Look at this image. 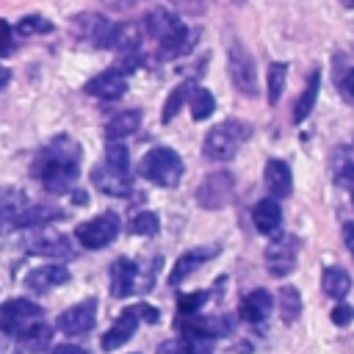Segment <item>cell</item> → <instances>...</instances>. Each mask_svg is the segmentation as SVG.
Listing matches in <instances>:
<instances>
[{
	"mask_svg": "<svg viewBox=\"0 0 354 354\" xmlns=\"http://www.w3.org/2000/svg\"><path fill=\"white\" fill-rule=\"evenodd\" d=\"M138 171H141V177H147L152 185L174 188V185H180V180H183L185 163H183V158H180L174 149H169V147H155V149H149V152L141 158Z\"/></svg>",
	"mask_w": 354,
	"mask_h": 354,
	"instance_id": "obj_5",
	"label": "cell"
},
{
	"mask_svg": "<svg viewBox=\"0 0 354 354\" xmlns=\"http://www.w3.org/2000/svg\"><path fill=\"white\" fill-rule=\"evenodd\" d=\"M80 155H83L80 144L69 133H58L39 149L30 171L47 194L58 196L75 188L80 177Z\"/></svg>",
	"mask_w": 354,
	"mask_h": 354,
	"instance_id": "obj_1",
	"label": "cell"
},
{
	"mask_svg": "<svg viewBox=\"0 0 354 354\" xmlns=\"http://www.w3.org/2000/svg\"><path fill=\"white\" fill-rule=\"evenodd\" d=\"M55 25L47 19V17H41V14H28V17H22L19 22H17V33H22V36H36V33H50Z\"/></svg>",
	"mask_w": 354,
	"mask_h": 354,
	"instance_id": "obj_36",
	"label": "cell"
},
{
	"mask_svg": "<svg viewBox=\"0 0 354 354\" xmlns=\"http://www.w3.org/2000/svg\"><path fill=\"white\" fill-rule=\"evenodd\" d=\"M14 50V39H11V25L6 19H0V58L8 55Z\"/></svg>",
	"mask_w": 354,
	"mask_h": 354,
	"instance_id": "obj_41",
	"label": "cell"
},
{
	"mask_svg": "<svg viewBox=\"0 0 354 354\" xmlns=\"http://www.w3.org/2000/svg\"><path fill=\"white\" fill-rule=\"evenodd\" d=\"M188 94H191V83H180V86L171 88V94H169L166 102H163V113H160L163 124H169V122L180 113V108L188 102Z\"/></svg>",
	"mask_w": 354,
	"mask_h": 354,
	"instance_id": "obj_33",
	"label": "cell"
},
{
	"mask_svg": "<svg viewBox=\"0 0 354 354\" xmlns=\"http://www.w3.org/2000/svg\"><path fill=\"white\" fill-rule=\"evenodd\" d=\"M111 25L102 14H94V11H86V14H77L72 19V30L77 33V39L83 41H91L94 47H108V36H111Z\"/></svg>",
	"mask_w": 354,
	"mask_h": 354,
	"instance_id": "obj_14",
	"label": "cell"
},
{
	"mask_svg": "<svg viewBox=\"0 0 354 354\" xmlns=\"http://www.w3.org/2000/svg\"><path fill=\"white\" fill-rule=\"evenodd\" d=\"M86 94L91 97H100V100H119L124 91H127V75L122 69H105L100 75H94L86 86H83Z\"/></svg>",
	"mask_w": 354,
	"mask_h": 354,
	"instance_id": "obj_15",
	"label": "cell"
},
{
	"mask_svg": "<svg viewBox=\"0 0 354 354\" xmlns=\"http://www.w3.org/2000/svg\"><path fill=\"white\" fill-rule=\"evenodd\" d=\"M318 88H321V72H313L310 80H307V86H304V91L299 94V100H296V105H293V122H296V124H301V122L310 116V111L315 108Z\"/></svg>",
	"mask_w": 354,
	"mask_h": 354,
	"instance_id": "obj_29",
	"label": "cell"
},
{
	"mask_svg": "<svg viewBox=\"0 0 354 354\" xmlns=\"http://www.w3.org/2000/svg\"><path fill=\"white\" fill-rule=\"evenodd\" d=\"M25 249L39 257H72V243L55 230H39L25 241Z\"/></svg>",
	"mask_w": 354,
	"mask_h": 354,
	"instance_id": "obj_13",
	"label": "cell"
},
{
	"mask_svg": "<svg viewBox=\"0 0 354 354\" xmlns=\"http://www.w3.org/2000/svg\"><path fill=\"white\" fill-rule=\"evenodd\" d=\"M72 196H75V199H72V202H75V205H86V202H88V199H86V194H83V191H75V194H72Z\"/></svg>",
	"mask_w": 354,
	"mask_h": 354,
	"instance_id": "obj_46",
	"label": "cell"
},
{
	"mask_svg": "<svg viewBox=\"0 0 354 354\" xmlns=\"http://www.w3.org/2000/svg\"><path fill=\"white\" fill-rule=\"evenodd\" d=\"M263 183H266V191L271 194V199H288L290 191H293V174H290V166L279 158H271L266 160V169H263Z\"/></svg>",
	"mask_w": 354,
	"mask_h": 354,
	"instance_id": "obj_17",
	"label": "cell"
},
{
	"mask_svg": "<svg viewBox=\"0 0 354 354\" xmlns=\"http://www.w3.org/2000/svg\"><path fill=\"white\" fill-rule=\"evenodd\" d=\"M218 252H221V246H202V249H191V252H185L183 257H177V263H174V268H171V274H169V285H180L188 274H194L205 260L216 257Z\"/></svg>",
	"mask_w": 354,
	"mask_h": 354,
	"instance_id": "obj_22",
	"label": "cell"
},
{
	"mask_svg": "<svg viewBox=\"0 0 354 354\" xmlns=\"http://www.w3.org/2000/svg\"><path fill=\"white\" fill-rule=\"evenodd\" d=\"M279 313H282L285 324H293L301 315V293H299V288H293V285L279 288Z\"/></svg>",
	"mask_w": 354,
	"mask_h": 354,
	"instance_id": "obj_32",
	"label": "cell"
},
{
	"mask_svg": "<svg viewBox=\"0 0 354 354\" xmlns=\"http://www.w3.org/2000/svg\"><path fill=\"white\" fill-rule=\"evenodd\" d=\"M232 3H235V6H243V3H246V0H232Z\"/></svg>",
	"mask_w": 354,
	"mask_h": 354,
	"instance_id": "obj_48",
	"label": "cell"
},
{
	"mask_svg": "<svg viewBox=\"0 0 354 354\" xmlns=\"http://www.w3.org/2000/svg\"><path fill=\"white\" fill-rule=\"evenodd\" d=\"M252 136V124L249 122H241V119H227L221 124H216L207 136H205V144H202V152L207 160H216V163H227L238 155L241 144Z\"/></svg>",
	"mask_w": 354,
	"mask_h": 354,
	"instance_id": "obj_4",
	"label": "cell"
},
{
	"mask_svg": "<svg viewBox=\"0 0 354 354\" xmlns=\"http://www.w3.org/2000/svg\"><path fill=\"white\" fill-rule=\"evenodd\" d=\"M188 351H191V343L185 337H171L158 346V354H188Z\"/></svg>",
	"mask_w": 354,
	"mask_h": 354,
	"instance_id": "obj_38",
	"label": "cell"
},
{
	"mask_svg": "<svg viewBox=\"0 0 354 354\" xmlns=\"http://www.w3.org/2000/svg\"><path fill=\"white\" fill-rule=\"evenodd\" d=\"M351 202H354V185H351Z\"/></svg>",
	"mask_w": 354,
	"mask_h": 354,
	"instance_id": "obj_49",
	"label": "cell"
},
{
	"mask_svg": "<svg viewBox=\"0 0 354 354\" xmlns=\"http://www.w3.org/2000/svg\"><path fill=\"white\" fill-rule=\"evenodd\" d=\"M285 83H288V64L285 61H274L268 66V75H266V88H268V102L277 105L282 91H285Z\"/></svg>",
	"mask_w": 354,
	"mask_h": 354,
	"instance_id": "obj_31",
	"label": "cell"
},
{
	"mask_svg": "<svg viewBox=\"0 0 354 354\" xmlns=\"http://www.w3.org/2000/svg\"><path fill=\"white\" fill-rule=\"evenodd\" d=\"M227 69L232 77V86L243 94V97H257L260 94V80H257V64L254 55L249 53L246 44L232 41L227 50Z\"/></svg>",
	"mask_w": 354,
	"mask_h": 354,
	"instance_id": "obj_7",
	"label": "cell"
},
{
	"mask_svg": "<svg viewBox=\"0 0 354 354\" xmlns=\"http://www.w3.org/2000/svg\"><path fill=\"white\" fill-rule=\"evenodd\" d=\"M329 171H332V180L337 185H354V147H337L332 152V160H329Z\"/></svg>",
	"mask_w": 354,
	"mask_h": 354,
	"instance_id": "obj_25",
	"label": "cell"
},
{
	"mask_svg": "<svg viewBox=\"0 0 354 354\" xmlns=\"http://www.w3.org/2000/svg\"><path fill=\"white\" fill-rule=\"evenodd\" d=\"M91 183L108 196H130V191H133L130 171H119V169H111L105 163H97L91 169Z\"/></svg>",
	"mask_w": 354,
	"mask_h": 354,
	"instance_id": "obj_16",
	"label": "cell"
},
{
	"mask_svg": "<svg viewBox=\"0 0 354 354\" xmlns=\"http://www.w3.org/2000/svg\"><path fill=\"white\" fill-rule=\"evenodd\" d=\"M343 243H346V249H348L351 257H354V221H348V224L343 227Z\"/></svg>",
	"mask_w": 354,
	"mask_h": 354,
	"instance_id": "obj_43",
	"label": "cell"
},
{
	"mask_svg": "<svg viewBox=\"0 0 354 354\" xmlns=\"http://www.w3.org/2000/svg\"><path fill=\"white\" fill-rule=\"evenodd\" d=\"M188 105H191V116H194L196 122L210 119V116H213V111H216V100H213V94H210L205 86H191Z\"/></svg>",
	"mask_w": 354,
	"mask_h": 354,
	"instance_id": "obj_30",
	"label": "cell"
},
{
	"mask_svg": "<svg viewBox=\"0 0 354 354\" xmlns=\"http://www.w3.org/2000/svg\"><path fill=\"white\" fill-rule=\"evenodd\" d=\"M50 340H53V329L41 321L39 326H33V329H28L25 335L17 337V351L19 354H39L50 346Z\"/></svg>",
	"mask_w": 354,
	"mask_h": 354,
	"instance_id": "obj_28",
	"label": "cell"
},
{
	"mask_svg": "<svg viewBox=\"0 0 354 354\" xmlns=\"http://www.w3.org/2000/svg\"><path fill=\"white\" fill-rule=\"evenodd\" d=\"M136 279H138V266L130 257H116L111 263V293L116 299H124L136 290Z\"/></svg>",
	"mask_w": 354,
	"mask_h": 354,
	"instance_id": "obj_20",
	"label": "cell"
},
{
	"mask_svg": "<svg viewBox=\"0 0 354 354\" xmlns=\"http://www.w3.org/2000/svg\"><path fill=\"white\" fill-rule=\"evenodd\" d=\"M321 288L332 299H346V293L351 290V277L340 266H326L324 274H321Z\"/></svg>",
	"mask_w": 354,
	"mask_h": 354,
	"instance_id": "obj_27",
	"label": "cell"
},
{
	"mask_svg": "<svg viewBox=\"0 0 354 354\" xmlns=\"http://www.w3.org/2000/svg\"><path fill=\"white\" fill-rule=\"evenodd\" d=\"M340 3H343L346 8H354V0H340Z\"/></svg>",
	"mask_w": 354,
	"mask_h": 354,
	"instance_id": "obj_47",
	"label": "cell"
},
{
	"mask_svg": "<svg viewBox=\"0 0 354 354\" xmlns=\"http://www.w3.org/2000/svg\"><path fill=\"white\" fill-rule=\"evenodd\" d=\"M138 315H136V310L133 307H127V310H122V315L111 324V329L102 335V340H100V346L105 348V351H113V348H119V346H124L133 335H136V329H138Z\"/></svg>",
	"mask_w": 354,
	"mask_h": 354,
	"instance_id": "obj_19",
	"label": "cell"
},
{
	"mask_svg": "<svg viewBox=\"0 0 354 354\" xmlns=\"http://www.w3.org/2000/svg\"><path fill=\"white\" fill-rule=\"evenodd\" d=\"M119 230H122L119 216L111 213V210H105V213H100V216L77 224L75 227V241L80 246H86V249H105L119 235Z\"/></svg>",
	"mask_w": 354,
	"mask_h": 354,
	"instance_id": "obj_8",
	"label": "cell"
},
{
	"mask_svg": "<svg viewBox=\"0 0 354 354\" xmlns=\"http://www.w3.org/2000/svg\"><path fill=\"white\" fill-rule=\"evenodd\" d=\"M138 127H141V111L138 108H127V111L113 113L105 122V138L108 141H122V138L133 136Z\"/></svg>",
	"mask_w": 354,
	"mask_h": 354,
	"instance_id": "obj_23",
	"label": "cell"
},
{
	"mask_svg": "<svg viewBox=\"0 0 354 354\" xmlns=\"http://www.w3.org/2000/svg\"><path fill=\"white\" fill-rule=\"evenodd\" d=\"M207 290H194V293H183L180 299H177V313L180 315H196L202 307H205V301H207Z\"/></svg>",
	"mask_w": 354,
	"mask_h": 354,
	"instance_id": "obj_37",
	"label": "cell"
},
{
	"mask_svg": "<svg viewBox=\"0 0 354 354\" xmlns=\"http://www.w3.org/2000/svg\"><path fill=\"white\" fill-rule=\"evenodd\" d=\"M188 354H213V351H210V346L205 340H199V343H191V351Z\"/></svg>",
	"mask_w": 354,
	"mask_h": 354,
	"instance_id": "obj_44",
	"label": "cell"
},
{
	"mask_svg": "<svg viewBox=\"0 0 354 354\" xmlns=\"http://www.w3.org/2000/svg\"><path fill=\"white\" fill-rule=\"evenodd\" d=\"M44 321V310L30 301V299H8L3 307H0V329L8 335V337H19L25 335L28 329L39 326Z\"/></svg>",
	"mask_w": 354,
	"mask_h": 354,
	"instance_id": "obj_6",
	"label": "cell"
},
{
	"mask_svg": "<svg viewBox=\"0 0 354 354\" xmlns=\"http://www.w3.org/2000/svg\"><path fill=\"white\" fill-rule=\"evenodd\" d=\"M133 310H136L138 321H144V324H158V321H160V313H158V307H152V304H136Z\"/></svg>",
	"mask_w": 354,
	"mask_h": 354,
	"instance_id": "obj_39",
	"label": "cell"
},
{
	"mask_svg": "<svg viewBox=\"0 0 354 354\" xmlns=\"http://www.w3.org/2000/svg\"><path fill=\"white\" fill-rule=\"evenodd\" d=\"M50 354H88V351L80 348V346H75V343H61V346H55Z\"/></svg>",
	"mask_w": 354,
	"mask_h": 354,
	"instance_id": "obj_42",
	"label": "cell"
},
{
	"mask_svg": "<svg viewBox=\"0 0 354 354\" xmlns=\"http://www.w3.org/2000/svg\"><path fill=\"white\" fill-rule=\"evenodd\" d=\"M299 249H301V243H299V238L296 235H290V232H282V235H277L268 246H266V268H268V274L271 277H288L293 268H296V260H299Z\"/></svg>",
	"mask_w": 354,
	"mask_h": 354,
	"instance_id": "obj_9",
	"label": "cell"
},
{
	"mask_svg": "<svg viewBox=\"0 0 354 354\" xmlns=\"http://www.w3.org/2000/svg\"><path fill=\"white\" fill-rule=\"evenodd\" d=\"M11 80V69H6V66H0V88H6V83Z\"/></svg>",
	"mask_w": 354,
	"mask_h": 354,
	"instance_id": "obj_45",
	"label": "cell"
},
{
	"mask_svg": "<svg viewBox=\"0 0 354 354\" xmlns=\"http://www.w3.org/2000/svg\"><path fill=\"white\" fill-rule=\"evenodd\" d=\"M174 326L194 340H213L232 332V321L227 315H180L174 318Z\"/></svg>",
	"mask_w": 354,
	"mask_h": 354,
	"instance_id": "obj_10",
	"label": "cell"
},
{
	"mask_svg": "<svg viewBox=\"0 0 354 354\" xmlns=\"http://www.w3.org/2000/svg\"><path fill=\"white\" fill-rule=\"evenodd\" d=\"M69 282V268L61 266V263H47V266H36L28 277H25V285L36 293H47L58 285Z\"/></svg>",
	"mask_w": 354,
	"mask_h": 354,
	"instance_id": "obj_18",
	"label": "cell"
},
{
	"mask_svg": "<svg viewBox=\"0 0 354 354\" xmlns=\"http://www.w3.org/2000/svg\"><path fill=\"white\" fill-rule=\"evenodd\" d=\"M141 33L158 41V58H180L194 47L196 33L180 22V17L169 8H152L141 19Z\"/></svg>",
	"mask_w": 354,
	"mask_h": 354,
	"instance_id": "obj_3",
	"label": "cell"
},
{
	"mask_svg": "<svg viewBox=\"0 0 354 354\" xmlns=\"http://www.w3.org/2000/svg\"><path fill=\"white\" fill-rule=\"evenodd\" d=\"M271 304H274L271 293H268L266 288H254V290H249V293L241 299L238 313H241V318L249 321V324H263V321L271 315Z\"/></svg>",
	"mask_w": 354,
	"mask_h": 354,
	"instance_id": "obj_21",
	"label": "cell"
},
{
	"mask_svg": "<svg viewBox=\"0 0 354 354\" xmlns=\"http://www.w3.org/2000/svg\"><path fill=\"white\" fill-rule=\"evenodd\" d=\"M232 191H235V180L230 171H210L196 185V205L207 210H218L232 199Z\"/></svg>",
	"mask_w": 354,
	"mask_h": 354,
	"instance_id": "obj_11",
	"label": "cell"
},
{
	"mask_svg": "<svg viewBox=\"0 0 354 354\" xmlns=\"http://www.w3.org/2000/svg\"><path fill=\"white\" fill-rule=\"evenodd\" d=\"M252 221H254V230L263 232V235H274L282 224V207L277 199H260L252 210Z\"/></svg>",
	"mask_w": 354,
	"mask_h": 354,
	"instance_id": "obj_24",
	"label": "cell"
},
{
	"mask_svg": "<svg viewBox=\"0 0 354 354\" xmlns=\"http://www.w3.org/2000/svg\"><path fill=\"white\" fill-rule=\"evenodd\" d=\"M332 72H335V86L340 91V97L354 105V64L343 55V53H335L332 58Z\"/></svg>",
	"mask_w": 354,
	"mask_h": 354,
	"instance_id": "obj_26",
	"label": "cell"
},
{
	"mask_svg": "<svg viewBox=\"0 0 354 354\" xmlns=\"http://www.w3.org/2000/svg\"><path fill=\"white\" fill-rule=\"evenodd\" d=\"M127 230H130V235H155L160 230V218L152 210H141V213H136L130 218Z\"/></svg>",
	"mask_w": 354,
	"mask_h": 354,
	"instance_id": "obj_34",
	"label": "cell"
},
{
	"mask_svg": "<svg viewBox=\"0 0 354 354\" xmlns=\"http://www.w3.org/2000/svg\"><path fill=\"white\" fill-rule=\"evenodd\" d=\"M351 321H354V307H348V304H337V307L332 310V324L346 326V324H351Z\"/></svg>",
	"mask_w": 354,
	"mask_h": 354,
	"instance_id": "obj_40",
	"label": "cell"
},
{
	"mask_svg": "<svg viewBox=\"0 0 354 354\" xmlns=\"http://www.w3.org/2000/svg\"><path fill=\"white\" fill-rule=\"evenodd\" d=\"M64 213L53 205H36L28 199L22 188L14 185H0V232H14V230H36L44 227L53 218H61Z\"/></svg>",
	"mask_w": 354,
	"mask_h": 354,
	"instance_id": "obj_2",
	"label": "cell"
},
{
	"mask_svg": "<svg viewBox=\"0 0 354 354\" xmlns=\"http://www.w3.org/2000/svg\"><path fill=\"white\" fill-rule=\"evenodd\" d=\"M102 163L111 166V169H119V171H130V152H127V147L122 141H108Z\"/></svg>",
	"mask_w": 354,
	"mask_h": 354,
	"instance_id": "obj_35",
	"label": "cell"
},
{
	"mask_svg": "<svg viewBox=\"0 0 354 354\" xmlns=\"http://www.w3.org/2000/svg\"><path fill=\"white\" fill-rule=\"evenodd\" d=\"M94 324H97V301L94 299L77 301L55 318V326L64 335H86V332L94 329Z\"/></svg>",
	"mask_w": 354,
	"mask_h": 354,
	"instance_id": "obj_12",
	"label": "cell"
}]
</instances>
